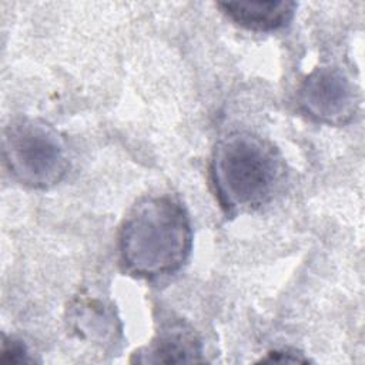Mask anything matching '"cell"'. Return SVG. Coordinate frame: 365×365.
I'll list each match as a JSON object with an SVG mask.
<instances>
[{
    "instance_id": "6da1fadb",
    "label": "cell",
    "mask_w": 365,
    "mask_h": 365,
    "mask_svg": "<svg viewBox=\"0 0 365 365\" xmlns=\"http://www.w3.org/2000/svg\"><path fill=\"white\" fill-rule=\"evenodd\" d=\"M192 228L182 204L170 195L138 201L124 220L118 248L125 269L155 278L177 272L188 259Z\"/></svg>"
},
{
    "instance_id": "7a4b0ae2",
    "label": "cell",
    "mask_w": 365,
    "mask_h": 365,
    "mask_svg": "<svg viewBox=\"0 0 365 365\" xmlns=\"http://www.w3.org/2000/svg\"><path fill=\"white\" fill-rule=\"evenodd\" d=\"M284 177L285 165L278 148L254 133H230L212 150L210 178L227 215L267 205L279 191Z\"/></svg>"
},
{
    "instance_id": "3957f363",
    "label": "cell",
    "mask_w": 365,
    "mask_h": 365,
    "mask_svg": "<svg viewBox=\"0 0 365 365\" xmlns=\"http://www.w3.org/2000/svg\"><path fill=\"white\" fill-rule=\"evenodd\" d=\"M1 151L10 174L30 188H50L70 168L64 137L41 118L19 117L10 121L3 131Z\"/></svg>"
},
{
    "instance_id": "277c9868",
    "label": "cell",
    "mask_w": 365,
    "mask_h": 365,
    "mask_svg": "<svg viewBox=\"0 0 365 365\" xmlns=\"http://www.w3.org/2000/svg\"><path fill=\"white\" fill-rule=\"evenodd\" d=\"M298 106L317 123L327 125L348 124L358 107V96L352 81L338 67L312 70L298 88Z\"/></svg>"
},
{
    "instance_id": "5b68a950",
    "label": "cell",
    "mask_w": 365,
    "mask_h": 365,
    "mask_svg": "<svg viewBox=\"0 0 365 365\" xmlns=\"http://www.w3.org/2000/svg\"><path fill=\"white\" fill-rule=\"evenodd\" d=\"M202 346L194 329L181 319L165 321L154 339L135 359L144 364H180L201 362Z\"/></svg>"
},
{
    "instance_id": "8992f818",
    "label": "cell",
    "mask_w": 365,
    "mask_h": 365,
    "mask_svg": "<svg viewBox=\"0 0 365 365\" xmlns=\"http://www.w3.org/2000/svg\"><path fill=\"white\" fill-rule=\"evenodd\" d=\"M234 23L252 31H272L287 26L295 13L297 3L271 1H225L217 4Z\"/></svg>"
},
{
    "instance_id": "52a82bcc",
    "label": "cell",
    "mask_w": 365,
    "mask_h": 365,
    "mask_svg": "<svg viewBox=\"0 0 365 365\" xmlns=\"http://www.w3.org/2000/svg\"><path fill=\"white\" fill-rule=\"evenodd\" d=\"M1 364H30L34 362V358L29 354L27 346L10 336H4L3 338V344H1V358H0Z\"/></svg>"
},
{
    "instance_id": "ba28073f",
    "label": "cell",
    "mask_w": 365,
    "mask_h": 365,
    "mask_svg": "<svg viewBox=\"0 0 365 365\" xmlns=\"http://www.w3.org/2000/svg\"><path fill=\"white\" fill-rule=\"evenodd\" d=\"M262 362H308L307 358L301 356V354L288 352V351H274L269 352L267 358L261 359Z\"/></svg>"
}]
</instances>
